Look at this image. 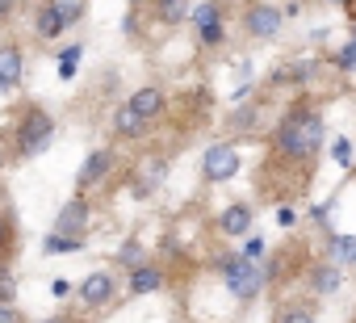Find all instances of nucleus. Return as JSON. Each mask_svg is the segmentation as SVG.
<instances>
[{
	"mask_svg": "<svg viewBox=\"0 0 356 323\" xmlns=\"http://www.w3.org/2000/svg\"><path fill=\"white\" fill-rule=\"evenodd\" d=\"M239 147L235 143H210L206 147V155H202V177L210 181V185H222V181H231V177H239Z\"/></svg>",
	"mask_w": 356,
	"mask_h": 323,
	"instance_id": "5",
	"label": "nucleus"
},
{
	"mask_svg": "<svg viewBox=\"0 0 356 323\" xmlns=\"http://www.w3.org/2000/svg\"><path fill=\"white\" fill-rule=\"evenodd\" d=\"M51 294H55V298H67V294H72V285H67V281H55V285H51Z\"/></svg>",
	"mask_w": 356,
	"mask_h": 323,
	"instance_id": "32",
	"label": "nucleus"
},
{
	"mask_svg": "<svg viewBox=\"0 0 356 323\" xmlns=\"http://www.w3.org/2000/svg\"><path fill=\"white\" fill-rule=\"evenodd\" d=\"M126 285H130V294H159V290H163V269L143 260V265H134V269H130Z\"/></svg>",
	"mask_w": 356,
	"mask_h": 323,
	"instance_id": "12",
	"label": "nucleus"
},
{
	"mask_svg": "<svg viewBox=\"0 0 356 323\" xmlns=\"http://www.w3.org/2000/svg\"><path fill=\"white\" fill-rule=\"evenodd\" d=\"M343 13H348V22H356V0H343Z\"/></svg>",
	"mask_w": 356,
	"mask_h": 323,
	"instance_id": "33",
	"label": "nucleus"
},
{
	"mask_svg": "<svg viewBox=\"0 0 356 323\" xmlns=\"http://www.w3.org/2000/svg\"><path fill=\"white\" fill-rule=\"evenodd\" d=\"M0 323H22V310L13 302H5V298H0Z\"/></svg>",
	"mask_w": 356,
	"mask_h": 323,
	"instance_id": "28",
	"label": "nucleus"
},
{
	"mask_svg": "<svg viewBox=\"0 0 356 323\" xmlns=\"http://www.w3.org/2000/svg\"><path fill=\"white\" fill-rule=\"evenodd\" d=\"M109 168H113V151L109 147H97V151H88V159L80 164V173H76V185H80V194L84 189H97L105 177H109Z\"/></svg>",
	"mask_w": 356,
	"mask_h": 323,
	"instance_id": "7",
	"label": "nucleus"
},
{
	"mask_svg": "<svg viewBox=\"0 0 356 323\" xmlns=\"http://www.w3.org/2000/svg\"><path fill=\"white\" fill-rule=\"evenodd\" d=\"M189 17V0H163L159 5V22L163 26H181Z\"/></svg>",
	"mask_w": 356,
	"mask_h": 323,
	"instance_id": "19",
	"label": "nucleus"
},
{
	"mask_svg": "<svg viewBox=\"0 0 356 323\" xmlns=\"http://www.w3.org/2000/svg\"><path fill=\"white\" fill-rule=\"evenodd\" d=\"M214 17H222V5H218V0H206V5H197V9L189 13L193 26H206V22H214Z\"/></svg>",
	"mask_w": 356,
	"mask_h": 323,
	"instance_id": "23",
	"label": "nucleus"
},
{
	"mask_svg": "<svg viewBox=\"0 0 356 323\" xmlns=\"http://www.w3.org/2000/svg\"><path fill=\"white\" fill-rule=\"evenodd\" d=\"M22 72H26V51L17 42H0V93L17 88Z\"/></svg>",
	"mask_w": 356,
	"mask_h": 323,
	"instance_id": "8",
	"label": "nucleus"
},
{
	"mask_svg": "<svg viewBox=\"0 0 356 323\" xmlns=\"http://www.w3.org/2000/svg\"><path fill=\"white\" fill-rule=\"evenodd\" d=\"M38 323H67V319H63V315H55V319H38Z\"/></svg>",
	"mask_w": 356,
	"mask_h": 323,
	"instance_id": "34",
	"label": "nucleus"
},
{
	"mask_svg": "<svg viewBox=\"0 0 356 323\" xmlns=\"http://www.w3.org/2000/svg\"><path fill=\"white\" fill-rule=\"evenodd\" d=\"M130 105L151 122V118H159L163 109H168V97H163V88H155V84H143V88H134L130 93Z\"/></svg>",
	"mask_w": 356,
	"mask_h": 323,
	"instance_id": "13",
	"label": "nucleus"
},
{
	"mask_svg": "<svg viewBox=\"0 0 356 323\" xmlns=\"http://www.w3.org/2000/svg\"><path fill=\"white\" fill-rule=\"evenodd\" d=\"M273 323H318V319H314V315H310L306 306H281Z\"/></svg>",
	"mask_w": 356,
	"mask_h": 323,
	"instance_id": "22",
	"label": "nucleus"
},
{
	"mask_svg": "<svg viewBox=\"0 0 356 323\" xmlns=\"http://www.w3.org/2000/svg\"><path fill=\"white\" fill-rule=\"evenodd\" d=\"M277 223H281V227H293V223H298V210H293V206H277Z\"/></svg>",
	"mask_w": 356,
	"mask_h": 323,
	"instance_id": "30",
	"label": "nucleus"
},
{
	"mask_svg": "<svg viewBox=\"0 0 356 323\" xmlns=\"http://www.w3.org/2000/svg\"><path fill=\"white\" fill-rule=\"evenodd\" d=\"M339 285H343V277H339L335 265H314V269H310V290H314V294H335Z\"/></svg>",
	"mask_w": 356,
	"mask_h": 323,
	"instance_id": "15",
	"label": "nucleus"
},
{
	"mask_svg": "<svg viewBox=\"0 0 356 323\" xmlns=\"http://www.w3.org/2000/svg\"><path fill=\"white\" fill-rule=\"evenodd\" d=\"M138 177H143V185H138V194H147V189H155V185H163V177H168V159H147V164L138 168Z\"/></svg>",
	"mask_w": 356,
	"mask_h": 323,
	"instance_id": "17",
	"label": "nucleus"
},
{
	"mask_svg": "<svg viewBox=\"0 0 356 323\" xmlns=\"http://www.w3.org/2000/svg\"><path fill=\"white\" fill-rule=\"evenodd\" d=\"M17 13V0H0V22H9Z\"/></svg>",
	"mask_w": 356,
	"mask_h": 323,
	"instance_id": "31",
	"label": "nucleus"
},
{
	"mask_svg": "<svg viewBox=\"0 0 356 323\" xmlns=\"http://www.w3.org/2000/svg\"><path fill=\"white\" fill-rule=\"evenodd\" d=\"M252 223H256V210H252L248 202H231V206L218 214V231H222V235H231V239L248 235V231H252Z\"/></svg>",
	"mask_w": 356,
	"mask_h": 323,
	"instance_id": "11",
	"label": "nucleus"
},
{
	"mask_svg": "<svg viewBox=\"0 0 356 323\" xmlns=\"http://www.w3.org/2000/svg\"><path fill=\"white\" fill-rule=\"evenodd\" d=\"M323 5H339V9H343V0H323Z\"/></svg>",
	"mask_w": 356,
	"mask_h": 323,
	"instance_id": "35",
	"label": "nucleus"
},
{
	"mask_svg": "<svg viewBox=\"0 0 356 323\" xmlns=\"http://www.w3.org/2000/svg\"><path fill=\"white\" fill-rule=\"evenodd\" d=\"M239 252H243L248 260H264V239H260V235H252V239H248Z\"/></svg>",
	"mask_w": 356,
	"mask_h": 323,
	"instance_id": "27",
	"label": "nucleus"
},
{
	"mask_svg": "<svg viewBox=\"0 0 356 323\" xmlns=\"http://www.w3.org/2000/svg\"><path fill=\"white\" fill-rule=\"evenodd\" d=\"M130 5H143V0H130Z\"/></svg>",
	"mask_w": 356,
	"mask_h": 323,
	"instance_id": "37",
	"label": "nucleus"
},
{
	"mask_svg": "<svg viewBox=\"0 0 356 323\" xmlns=\"http://www.w3.org/2000/svg\"><path fill=\"white\" fill-rule=\"evenodd\" d=\"M155 5H163V0H155Z\"/></svg>",
	"mask_w": 356,
	"mask_h": 323,
	"instance_id": "39",
	"label": "nucleus"
},
{
	"mask_svg": "<svg viewBox=\"0 0 356 323\" xmlns=\"http://www.w3.org/2000/svg\"><path fill=\"white\" fill-rule=\"evenodd\" d=\"M197 38H202V47H222V42H227V26H222V17L197 26Z\"/></svg>",
	"mask_w": 356,
	"mask_h": 323,
	"instance_id": "20",
	"label": "nucleus"
},
{
	"mask_svg": "<svg viewBox=\"0 0 356 323\" xmlns=\"http://www.w3.org/2000/svg\"><path fill=\"white\" fill-rule=\"evenodd\" d=\"M88 210H92V206H88V198H84V194H80V198H72V202L59 210L55 231H63V235H84V231H88V219H92Z\"/></svg>",
	"mask_w": 356,
	"mask_h": 323,
	"instance_id": "9",
	"label": "nucleus"
},
{
	"mask_svg": "<svg viewBox=\"0 0 356 323\" xmlns=\"http://www.w3.org/2000/svg\"><path fill=\"white\" fill-rule=\"evenodd\" d=\"M51 139H55V118H51L42 105H30V109L22 113V122H17V155L30 159V155L47 151Z\"/></svg>",
	"mask_w": 356,
	"mask_h": 323,
	"instance_id": "3",
	"label": "nucleus"
},
{
	"mask_svg": "<svg viewBox=\"0 0 356 323\" xmlns=\"http://www.w3.org/2000/svg\"><path fill=\"white\" fill-rule=\"evenodd\" d=\"M218 277H222V285H227L239 302H252V298H260V290H264V281H268V269H264L260 260H248L243 252H227V256L218 260Z\"/></svg>",
	"mask_w": 356,
	"mask_h": 323,
	"instance_id": "2",
	"label": "nucleus"
},
{
	"mask_svg": "<svg viewBox=\"0 0 356 323\" xmlns=\"http://www.w3.org/2000/svg\"><path fill=\"white\" fill-rule=\"evenodd\" d=\"M281 26H285V9H277V5H248L243 9V30L252 38H277Z\"/></svg>",
	"mask_w": 356,
	"mask_h": 323,
	"instance_id": "6",
	"label": "nucleus"
},
{
	"mask_svg": "<svg viewBox=\"0 0 356 323\" xmlns=\"http://www.w3.org/2000/svg\"><path fill=\"white\" fill-rule=\"evenodd\" d=\"M80 59H84V42H72V47H63V51H59V80H72Z\"/></svg>",
	"mask_w": 356,
	"mask_h": 323,
	"instance_id": "18",
	"label": "nucleus"
},
{
	"mask_svg": "<svg viewBox=\"0 0 356 323\" xmlns=\"http://www.w3.org/2000/svg\"><path fill=\"white\" fill-rule=\"evenodd\" d=\"M323 143H327V126H323V113L310 105H293L273 130V151L281 159H289V164H302V159L318 155Z\"/></svg>",
	"mask_w": 356,
	"mask_h": 323,
	"instance_id": "1",
	"label": "nucleus"
},
{
	"mask_svg": "<svg viewBox=\"0 0 356 323\" xmlns=\"http://www.w3.org/2000/svg\"><path fill=\"white\" fill-rule=\"evenodd\" d=\"M118 265H126V269L143 265V244H138V239H126V244L118 248Z\"/></svg>",
	"mask_w": 356,
	"mask_h": 323,
	"instance_id": "21",
	"label": "nucleus"
},
{
	"mask_svg": "<svg viewBox=\"0 0 356 323\" xmlns=\"http://www.w3.org/2000/svg\"><path fill=\"white\" fill-rule=\"evenodd\" d=\"M13 244V219H5V214H0V252H5Z\"/></svg>",
	"mask_w": 356,
	"mask_h": 323,
	"instance_id": "29",
	"label": "nucleus"
},
{
	"mask_svg": "<svg viewBox=\"0 0 356 323\" xmlns=\"http://www.w3.org/2000/svg\"><path fill=\"white\" fill-rule=\"evenodd\" d=\"M0 164H5V155H0Z\"/></svg>",
	"mask_w": 356,
	"mask_h": 323,
	"instance_id": "38",
	"label": "nucleus"
},
{
	"mask_svg": "<svg viewBox=\"0 0 356 323\" xmlns=\"http://www.w3.org/2000/svg\"><path fill=\"white\" fill-rule=\"evenodd\" d=\"M84 17V5L80 0H47V5L38 9V17H34V34L42 38V42H55L67 26H76Z\"/></svg>",
	"mask_w": 356,
	"mask_h": 323,
	"instance_id": "4",
	"label": "nucleus"
},
{
	"mask_svg": "<svg viewBox=\"0 0 356 323\" xmlns=\"http://www.w3.org/2000/svg\"><path fill=\"white\" fill-rule=\"evenodd\" d=\"M335 256L339 265H356V235H335Z\"/></svg>",
	"mask_w": 356,
	"mask_h": 323,
	"instance_id": "24",
	"label": "nucleus"
},
{
	"mask_svg": "<svg viewBox=\"0 0 356 323\" xmlns=\"http://www.w3.org/2000/svg\"><path fill=\"white\" fill-rule=\"evenodd\" d=\"M84 248V235H63V231H51L42 239V252L47 256H67V252H80Z\"/></svg>",
	"mask_w": 356,
	"mask_h": 323,
	"instance_id": "16",
	"label": "nucleus"
},
{
	"mask_svg": "<svg viewBox=\"0 0 356 323\" xmlns=\"http://www.w3.org/2000/svg\"><path fill=\"white\" fill-rule=\"evenodd\" d=\"M335 68H339V72H356V42H352V38L339 47V55H335Z\"/></svg>",
	"mask_w": 356,
	"mask_h": 323,
	"instance_id": "26",
	"label": "nucleus"
},
{
	"mask_svg": "<svg viewBox=\"0 0 356 323\" xmlns=\"http://www.w3.org/2000/svg\"><path fill=\"white\" fill-rule=\"evenodd\" d=\"M352 42H356V22H352Z\"/></svg>",
	"mask_w": 356,
	"mask_h": 323,
	"instance_id": "36",
	"label": "nucleus"
},
{
	"mask_svg": "<svg viewBox=\"0 0 356 323\" xmlns=\"http://www.w3.org/2000/svg\"><path fill=\"white\" fill-rule=\"evenodd\" d=\"M76 298L84 302V306H105L109 298H113V277L105 273V269H97V273H88L80 285H76Z\"/></svg>",
	"mask_w": 356,
	"mask_h": 323,
	"instance_id": "10",
	"label": "nucleus"
},
{
	"mask_svg": "<svg viewBox=\"0 0 356 323\" xmlns=\"http://www.w3.org/2000/svg\"><path fill=\"white\" fill-rule=\"evenodd\" d=\"M331 155H335V164H339V168H352V159H356V147H352V139H335Z\"/></svg>",
	"mask_w": 356,
	"mask_h": 323,
	"instance_id": "25",
	"label": "nucleus"
},
{
	"mask_svg": "<svg viewBox=\"0 0 356 323\" xmlns=\"http://www.w3.org/2000/svg\"><path fill=\"white\" fill-rule=\"evenodd\" d=\"M109 122H113V134H122V139H138V134L147 130V118H143L130 101H126V105H118Z\"/></svg>",
	"mask_w": 356,
	"mask_h": 323,
	"instance_id": "14",
	"label": "nucleus"
}]
</instances>
